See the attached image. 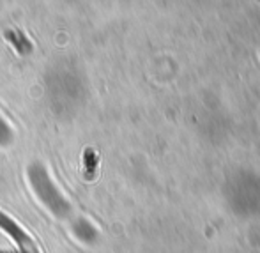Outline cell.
I'll return each mask as SVG.
<instances>
[{
  "mask_svg": "<svg viewBox=\"0 0 260 253\" xmlns=\"http://www.w3.org/2000/svg\"><path fill=\"white\" fill-rule=\"evenodd\" d=\"M4 38H6L7 43L13 45V48L20 55H28L34 50V45H32L30 39L21 30H18V28H6V30H4Z\"/></svg>",
  "mask_w": 260,
  "mask_h": 253,
  "instance_id": "3",
  "label": "cell"
},
{
  "mask_svg": "<svg viewBox=\"0 0 260 253\" xmlns=\"http://www.w3.org/2000/svg\"><path fill=\"white\" fill-rule=\"evenodd\" d=\"M27 172H28V181H30L32 189L36 192L38 199L41 200L57 218H68L69 212H71V205H69L68 200L60 195V192H58V188L55 186V182L50 179L48 172L43 167V163H32Z\"/></svg>",
  "mask_w": 260,
  "mask_h": 253,
  "instance_id": "1",
  "label": "cell"
},
{
  "mask_svg": "<svg viewBox=\"0 0 260 253\" xmlns=\"http://www.w3.org/2000/svg\"><path fill=\"white\" fill-rule=\"evenodd\" d=\"M0 253H30V251H23V250H11V251H4V250H0Z\"/></svg>",
  "mask_w": 260,
  "mask_h": 253,
  "instance_id": "6",
  "label": "cell"
},
{
  "mask_svg": "<svg viewBox=\"0 0 260 253\" xmlns=\"http://www.w3.org/2000/svg\"><path fill=\"white\" fill-rule=\"evenodd\" d=\"M0 229H2L4 232H6L7 236L20 246V250L30 251V253H39V246L36 244V241L32 239V237L28 236V234L25 232V230L21 229L9 214H6V212H2V211H0Z\"/></svg>",
  "mask_w": 260,
  "mask_h": 253,
  "instance_id": "2",
  "label": "cell"
},
{
  "mask_svg": "<svg viewBox=\"0 0 260 253\" xmlns=\"http://www.w3.org/2000/svg\"><path fill=\"white\" fill-rule=\"evenodd\" d=\"M98 172V154L94 149H85L83 151V177L87 181H92Z\"/></svg>",
  "mask_w": 260,
  "mask_h": 253,
  "instance_id": "4",
  "label": "cell"
},
{
  "mask_svg": "<svg viewBox=\"0 0 260 253\" xmlns=\"http://www.w3.org/2000/svg\"><path fill=\"white\" fill-rule=\"evenodd\" d=\"M14 140V135H13V130L9 128V124L0 117V147H7L11 145Z\"/></svg>",
  "mask_w": 260,
  "mask_h": 253,
  "instance_id": "5",
  "label": "cell"
}]
</instances>
